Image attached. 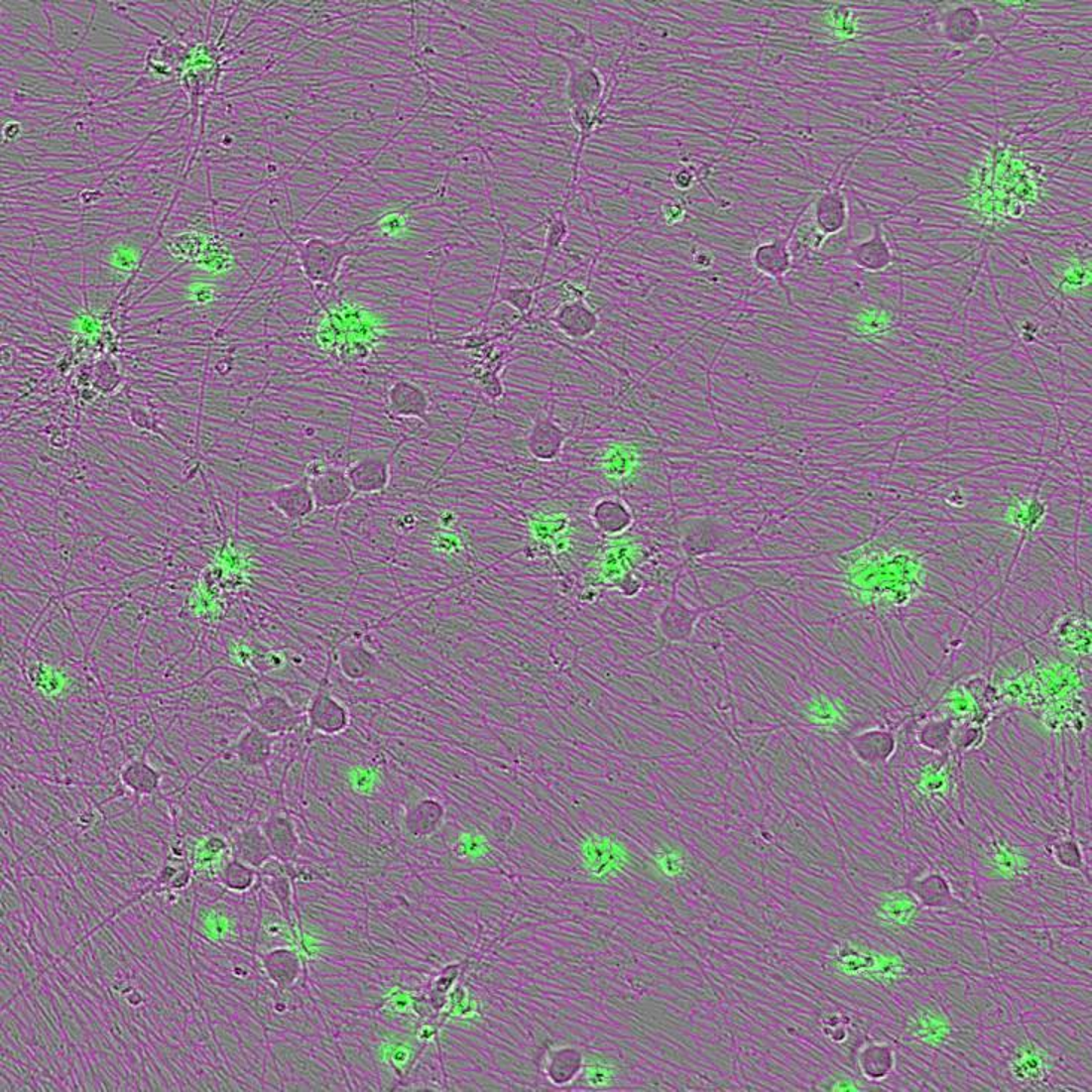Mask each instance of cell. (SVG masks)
<instances>
[{
	"instance_id": "obj_1",
	"label": "cell",
	"mask_w": 1092,
	"mask_h": 1092,
	"mask_svg": "<svg viewBox=\"0 0 1092 1092\" xmlns=\"http://www.w3.org/2000/svg\"><path fill=\"white\" fill-rule=\"evenodd\" d=\"M356 232H351L347 237L338 241L311 238V240L298 246L301 264H303V271H305V276L311 282L320 283V285H330V283L335 282L342 259L347 255H351L347 243Z\"/></svg>"
},
{
	"instance_id": "obj_2",
	"label": "cell",
	"mask_w": 1092,
	"mask_h": 1092,
	"mask_svg": "<svg viewBox=\"0 0 1092 1092\" xmlns=\"http://www.w3.org/2000/svg\"><path fill=\"white\" fill-rule=\"evenodd\" d=\"M305 476L317 508H338L353 494V487L344 470L321 466L320 461H311L306 467Z\"/></svg>"
},
{
	"instance_id": "obj_3",
	"label": "cell",
	"mask_w": 1092,
	"mask_h": 1092,
	"mask_svg": "<svg viewBox=\"0 0 1092 1092\" xmlns=\"http://www.w3.org/2000/svg\"><path fill=\"white\" fill-rule=\"evenodd\" d=\"M247 719L270 735L294 731L303 716L283 695L273 693L246 710Z\"/></svg>"
},
{
	"instance_id": "obj_4",
	"label": "cell",
	"mask_w": 1092,
	"mask_h": 1092,
	"mask_svg": "<svg viewBox=\"0 0 1092 1092\" xmlns=\"http://www.w3.org/2000/svg\"><path fill=\"white\" fill-rule=\"evenodd\" d=\"M309 728L324 735L344 731L350 723L347 708L329 692L324 684L318 687L306 710Z\"/></svg>"
},
{
	"instance_id": "obj_5",
	"label": "cell",
	"mask_w": 1092,
	"mask_h": 1092,
	"mask_svg": "<svg viewBox=\"0 0 1092 1092\" xmlns=\"http://www.w3.org/2000/svg\"><path fill=\"white\" fill-rule=\"evenodd\" d=\"M271 502L288 520L300 521L315 509L314 497L309 490L308 478L283 485L271 494Z\"/></svg>"
},
{
	"instance_id": "obj_6",
	"label": "cell",
	"mask_w": 1092,
	"mask_h": 1092,
	"mask_svg": "<svg viewBox=\"0 0 1092 1092\" xmlns=\"http://www.w3.org/2000/svg\"><path fill=\"white\" fill-rule=\"evenodd\" d=\"M231 851L234 859L259 869L267 860L274 856L273 848L268 842L267 836L262 832L261 826L244 827L231 835Z\"/></svg>"
},
{
	"instance_id": "obj_7",
	"label": "cell",
	"mask_w": 1092,
	"mask_h": 1092,
	"mask_svg": "<svg viewBox=\"0 0 1092 1092\" xmlns=\"http://www.w3.org/2000/svg\"><path fill=\"white\" fill-rule=\"evenodd\" d=\"M274 735L250 723L232 747L235 758L247 768L264 767L273 755Z\"/></svg>"
},
{
	"instance_id": "obj_8",
	"label": "cell",
	"mask_w": 1092,
	"mask_h": 1092,
	"mask_svg": "<svg viewBox=\"0 0 1092 1092\" xmlns=\"http://www.w3.org/2000/svg\"><path fill=\"white\" fill-rule=\"evenodd\" d=\"M259 826L273 848L274 857L282 862L292 859L297 851L298 836L291 817L283 812H273Z\"/></svg>"
},
{
	"instance_id": "obj_9",
	"label": "cell",
	"mask_w": 1092,
	"mask_h": 1092,
	"mask_svg": "<svg viewBox=\"0 0 1092 1092\" xmlns=\"http://www.w3.org/2000/svg\"><path fill=\"white\" fill-rule=\"evenodd\" d=\"M571 76L568 80L567 94L574 106L586 107V109L600 112L601 92L603 82L594 68L571 67Z\"/></svg>"
},
{
	"instance_id": "obj_10",
	"label": "cell",
	"mask_w": 1092,
	"mask_h": 1092,
	"mask_svg": "<svg viewBox=\"0 0 1092 1092\" xmlns=\"http://www.w3.org/2000/svg\"><path fill=\"white\" fill-rule=\"evenodd\" d=\"M119 780L136 796H152L160 790L163 774L149 764L143 755L121 768Z\"/></svg>"
},
{
	"instance_id": "obj_11",
	"label": "cell",
	"mask_w": 1092,
	"mask_h": 1092,
	"mask_svg": "<svg viewBox=\"0 0 1092 1092\" xmlns=\"http://www.w3.org/2000/svg\"><path fill=\"white\" fill-rule=\"evenodd\" d=\"M339 669L350 680H363L380 667L377 657L362 645L344 646L339 652Z\"/></svg>"
},
{
	"instance_id": "obj_12",
	"label": "cell",
	"mask_w": 1092,
	"mask_h": 1092,
	"mask_svg": "<svg viewBox=\"0 0 1092 1092\" xmlns=\"http://www.w3.org/2000/svg\"><path fill=\"white\" fill-rule=\"evenodd\" d=\"M347 476L354 491L374 493L386 485V461L374 460V458L357 461L348 467Z\"/></svg>"
},
{
	"instance_id": "obj_13",
	"label": "cell",
	"mask_w": 1092,
	"mask_h": 1092,
	"mask_svg": "<svg viewBox=\"0 0 1092 1092\" xmlns=\"http://www.w3.org/2000/svg\"><path fill=\"white\" fill-rule=\"evenodd\" d=\"M553 320L559 324V327L567 330L570 335L579 336L588 333L595 324V317L588 306L582 303V301H576V303H565L559 311L556 312Z\"/></svg>"
},
{
	"instance_id": "obj_14",
	"label": "cell",
	"mask_w": 1092,
	"mask_h": 1092,
	"mask_svg": "<svg viewBox=\"0 0 1092 1092\" xmlns=\"http://www.w3.org/2000/svg\"><path fill=\"white\" fill-rule=\"evenodd\" d=\"M255 868L231 857V859L225 862V865L220 868L219 874H217V883L225 887L229 892L241 893L246 892V890L252 887V884L255 883Z\"/></svg>"
},
{
	"instance_id": "obj_15",
	"label": "cell",
	"mask_w": 1092,
	"mask_h": 1092,
	"mask_svg": "<svg viewBox=\"0 0 1092 1092\" xmlns=\"http://www.w3.org/2000/svg\"><path fill=\"white\" fill-rule=\"evenodd\" d=\"M264 963L271 978L279 985H288L289 982L294 981L295 976H298L300 964L294 952L285 951V949L271 952L264 958Z\"/></svg>"
},
{
	"instance_id": "obj_16",
	"label": "cell",
	"mask_w": 1092,
	"mask_h": 1092,
	"mask_svg": "<svg viewBox=\"0 0 1092 1092\" xmlns=\"http://www.w3.org/2000/svg\"><path fill=\"white\" fill-rule=\"evenodd\" d=\"M440 817H442V808H440L439 803L433 802V800H425L414 809L410 824L423 830L425 826H436Z\"/></svg>"
},
{
	"instance_id": "obj_17",
	"label": "cell",
	"mask_w": 1092,
	"mask_h": 1092,
	"mask_svg": "<svg viewBox=\"0 0 1092 1092\" xmlns=\"http://www.w3.org/2000/svg\"><path fill=\"white\" fill-rule=\"evenodd\" d=\"M693 178H695V176H693L690 167H681V169H678L677 172L672 175L671 181L672 184H674L677 189L686 190L692 186Z\"/></svg>"
}]
</instances>
